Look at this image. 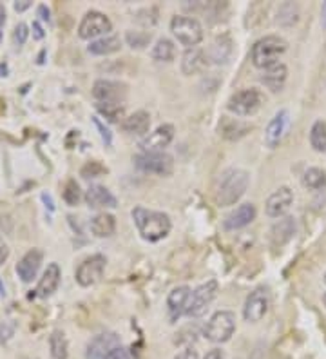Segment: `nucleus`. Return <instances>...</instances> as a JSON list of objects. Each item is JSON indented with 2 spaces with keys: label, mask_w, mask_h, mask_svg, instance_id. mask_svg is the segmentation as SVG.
Masks as SVG:
<instances>
[{
  "label": "nucleus",
  "mask_w": 326,
  "mask_h": 359,
  "mask_svg": "<svg viewBox=\"0 0 326 359\" xmlns=\"http://www.w3.org/2000/svg\"><path fill=\"white\" fill-rule=\"evenodd\" d=\"M8 75V67L4 64H0V76H6Z\"/></svg>",
  "instance_id": "3c124183"
},
{
  "label": "nucleus",
  "mask_w": 326,
  "mask_h": 359,
  "mask_svg": "<svg viewBox=\"0 0 326 359\" xmlns=\"http://www.w3.org/2000/svg\"><path fill=\"white\" fill-rule=\"evenodd\" d=\"M80 175H82L86 180L98 178V176L107 175V167H104L100 162H96V160H93V162H87L86 165L82 167V171H80Z\"/></svg>",
  "instance_id": "e433bc0d"
},
{
  "label": "nucleus",
  "mask_w": 326,
  "mask_h": 359,
  "mask_svg": "<svg viewBox=\"0 0 326 359\" xmlns=\"http://www.w3.org/2000/svg\"><path fill=\"white\" fill-rule=\"evenodd\" d=\"M322 303H325V307H326V294H325V296H322Z\"/></svg>",
  "instance_id": "864d4df0"
},
{
  "label": "nucleus",
  "mask_w": 326,
  "mask_h": 359,
  "mask_svg": "<svg viewBox=\"0 0 326 359\" xmlns=\"http://www.w3.org/2000/svg\"><path fill=\"white\" fill-rule=\"evenodd\" d=\"M288 111H279V113L274 114V118L270 120L269 128H266L265 131V144L269 145L270 149H274V147H278L279 144H281L283 136H285V133H287V128H288Z\"/></svg>",
  "instance_id": "aec40b11"
},
{
  "label": "nucleus",
  "mask_w": 326,
  "mask_h": 359,
  "mask_svg": "<svg viewBox=\"0 0 326 359\" xmlns=\"http://www.w3.org/2000/svg\"><path fill=\"white\" fill-rule=\"evenodd\" d=\"M265 102L263 93L256 88L250 89H241V91L234 93L231 98H229V111L238 116H252L257 111L261 109V105Z\"/></svg>",
  "instance_id": "423d86ee"
},
{
  "label": "nucleus",
  "mask_w": 326,
  "mask_h": 359,
  "mask_svg": "<svg viewBox=\"0 0 326 359\" xmlns=\"http://www.w3.org/2000/svg\"><path fill=\"white\" fill-rule=\"evenodd\" d=\"M231 53H232V40L231 36H217L214 40V44L210 46V51H209V60H212L214 64H225L229 58H231Z\"/></svg>",
  "instance_id": "bb28decb"
},
{
  "label": "nucleus",
  "mask_w": 326,
  "mask_h": 359,
  "mask_svg": "<svg viewBox=\"0 0 326 359\" xmlns=\"http://www.w3.org/2000/svg\"><path fill=\"white\" fill-rule=\"evenodd\" d=\"M250 184V175L243 169H225L217 176L216 187H214V202L217 207H231L243 198Z\"/></svg>",
  "instance_id": "f257e3e1"
},
{
  "label": "nucleus",
  "mask_w": 326,
  "mask_h": 359,
  "mask_svg": "<svg viewBox=\"0 0 326 359\" xmlns=\"http://www.w3.org/2000/svg\"><path fill=\"white\" fill-rule=\"evenodd\" d=\"M288 79V69L285 64H276V66L265 69V73L261 75V82L265 83L270 91H281L285 88V82Z\"/></svg>",
  "instance_id": "b1692460"
},
{
  "label": "nucleus",
  "mask_w": 326,
  "mask_h": 359,
  "mask_svg": "<svg viewBox=\"0 0 326 359\" xmlns=\"http://www.w3.org/2000/svg\"><path fill=\"white\" fill-rule=\"evenodd\" d=\"M27 8H31V0H22V2H15V11H18V13L26 11Z\"/></svg>",
  "instance_id": "de8ad7c7"
},
{
  "label": "nucleus",
  "mask_w": 326,
  "mask_h": 359,
  "mask_svg": "<svg viewBox=\"0 0 326 359\" xmlns=\"http://www.w3.org/2000/svg\"><path fill=\"white\" fill-rule=\"evenodd\" d=\"M269 292L263 287H257L256 290L248 294L247 299H245L243 307V316L248 323H257L265 318V314L269 312Z\"/></svg>",
  "instance_id": "9b49d317"
},
{
  "label": "nucleus",
  "mask_w": 326,
  "mask_h": 359,
  "mask_svg": "<svg viewBox=\"0 0 326 359\" xmlns=\"http://www.w3.org/2000/svg\"><path fill=\"white\" fill-rule=\"evenodd\" d=\"M322 24H325V26H326V2H325V4H322Z\"/></svg>",
  "instance_id": "603ef678"
},
{
  "label": "nucleus",
  "mask_w": 326,
  "mask_h": 359,
  "mask_svg": "<svg viewBox=\"0 0 326 359\" xmlns=\"http://www.w3.org/2000/svg\"><path fill=\"white\" fill-rule=\"evenodd\" d=\"M113 31V22L102 11H87L79 26V36L83 40H98Z\"/></svg>",
  "instance_id": "0eeeda50"
},
{
  "label": "nucleus",
  "mask_w": 326,
  "mask_h": 359,
  "mask_svg": "<svg viewBox=\"0 0 326 359\" xmlns=\"http://www.w3.org/2000/svg\"><path fill=\"white\" fill-rule=\"evenodd\" d=\"M310 145L318 153L326 151V122H322V120H318L310 129Z\"/></svg>",
  "instance_id": "c756f323"
},
{
  "label": "nucleus",
  "mask_w": 326,
  "mask_h": 359,
  "mask_svg": "<svg viewBox=\"0 0 326 359\" xmlns=\"http://www.w3.org/2000/svg\"><path fill=\"white\" fill-rule=\"evenodd\" d=\"M294 229H296L294 218L279 219V224H276L274 229H272V238H274L278 245H281V243H285L294 234Z\"/></svg>",
  "instance_id": "7c9ffc66"
},
{
  "label": "nucleus",
  "mask_w": 326,
  "mask_h": 359,
  "mask_svg": "<svg viewBox=\"0 0 326 359\" xmlns=\"http://www.w3.org/2000/svg\"><path fill=\"white\" fill-rule=\"evenodd\" d=\"M36 15H39L40 20H43V22H51V11H49L48 6L46 4L39 6V9H36Z\"/></svg>",
  "instance_id": "37998d69"
},
{
  "label": "nucleus",
  "mask_w": 326,
  "mask_h": 359,
  "mask_svg": "<svg viewBox=\"0 0 326 359\" xmlns=\"http://www.w3.org/2000/svg\"><path fill=\"white\" fill-rule=\"evenodd\" d=\"M62 271L58 267V263H49L48 269L43 271L42 278L39 280V285H36L35 296L39 298H49L51 294L57 292L58 285H60Z\"/></svg>",
  "instance_id": "6ab92c4d"
},
{
  "label": "nucleus",
  "mask_w": 326,
  "mask_h": 359,
  "mask_svg": "<svg viewBox=\"0 0 326 359\" xmlns=\"http://www.w3.org/2000/svg\"><path fill=\"white\" fill-rule=\"evenodd\" d=\"M27 36H29V27H27V24L20 22L15 26V31H13V42L17 48H22V46L26 44Z\"/></svg>",
  "instance_id": "4c0bfd02"
},
{
  "label": "nucleus",
  "mask_w": 326,
  "mask_h": 359,
  "mask_svg": "<svg viewBox=\"0 0 326 359\" xmlns=\"http://www.w3.org/2000/svg\"><path fill=\"white\" fill-rule=\"evenodd\" d=\"M13 332H15V323H2V325H0V337H2V334H6L4 341H8L9 337L13 336Z\"/></svg>",
  "instance_id": "79ce46f5"
},
{
  "label": "nucleus",
  "mask_w": 326,
  "mask_h": 359,
  "mask_svg": "<svg viewBox=\"0 0 326 359\" xmlns=\"http://www.w3.org/2000/svg\"><path fill=\"white\" fill-rule=\"evenodd\" d=\"M42 200H43V203H46V205L49 207V209H55V205H53V200H51V196H49V194H42Z\"/></svg>",
  "instance_id": "8fccbe9b"
},
{
  "label": "nucleus",
  "mask_w": 326,
  "mask_h": 359,
  "mask_svg": "<svg viewBox=\"0 0 326 359\" xmlns=\"http://www.w3.org/2000/svg\"><path fill=\"white\" fill-rule=\"evenodd\" d=\"M247 126H243V123L239 122V120H234V118H223V123H222V133L225 138H231V133H238V138L239 136H243L245 131H247Z\"/></svg>",
  "instance_id": "c9c22d12"
},
{
  "label": "nucleus",
  "mask_w": 326,
  "mask_h": 359,
  "mask_svg": "<svg viewBox=\"0 0 326 359\" xmlns=\"http://www.w3.org/2000/svg\"><path fill=\"white\" fill-rule=\"evenodd\" d=\"M170 31L179 44L187 46L189 49L196 48L203 40V26L200 24V20L185 17V15H176L170 20Z\"/></svg>",
  "instance_id": "20e7f679"
},
{
  "label": "nucleus",
  "mask_w": 326,
  "mask_h": 359,
  "mask_svg": "<svg viewBox=\"0 0 326 359\" xmlns=\"http://www.w3.org/2000/svg\"><path fill=\"white\" fill-rule=\"evenodd\" d=\"M209 64V57H207V53L200 48H191L187 51L183 53L182 57V71L183 75H196V73H201V71L207 67Z\"/></svg>",
  "instance_id": "4be33fe9"
},
{
  "label": "nucleus",
  "mask_w": 326,
  "mask_h": 359,
  "mask_svg": "<svg viewBox=\"0 0 326 359\" xmlns=\"http://www.w3.org/2000/svg\"><path fill=\"white\" fill-rule=\"evenodd\" d=\"M96 109L104 114L109 122H118L123 116V104L120 102H96Z\"/></svg>",
  "instance_id": "473e14b6"
},
{
  "label": "nucleus",
  "mask_w": 326,
  "mask_h": 359,
  "mask_svg": "<svg viewBox=\"0 0 326 359\" xmlns=\"http://www.w3.org/2000/svg\"><path fill=\"white\" fill-rule=\"evenodd\" d=\"M118 346H122L118 334L102 332L87 343L86 359H105V355L111 354Z\"/></svg>",
  "instance_id": "ddd939ff"
},
{
  "label": "nucleus",
  "mask_w": 326,
  "mask_h": 359,
  "mask_svg": "<svg viewBox=\"0 0 326 359\" xmlns=\"http://www.w3.org/2000/svg\"><path fill=\"white\" fill-rule=\"evenodd\" d=\"M151 57L156 62H172L176 57V48H174L172 40L169 39H160L154 44L151 51Z\"/></svg>",
  "instance_id": "c85d7f7f"
},
{
  "label": "nucleus",
  "mask_w": 326,
  "mask_h": 359,
  "mask_svg": "<svg viewBox=\"0 0 326 359\" xmlns=\"http://www.w3.org/2000/svg\"><path fill=\"white\" fill-rule=\"evenodd\" d=\"M93 123H95L96 129L100 131V136H102V140H104V144L107 145V147H111V145H113V135H111V131H109L104 123L100 122V118H93Z\"/></svg>",
  "instance_id": "58836bf2"
},
{
  "label": "nucleus",
  "mask_w": 326,
  "mask_h": 359,
  "mask_svg": "<svg viewBox=\"0 0 326 359\" xmlns=\"http://www.w3.org/2000/svg\"><path fill=\"white\" fill-rule=\"evenodd\" d=\"M135 165L140 171L158 176H169L174 171V160L170 154L163 153H140L135 156Z\"/></svg>",
  "instance_id": "6e6552de"
},
{
  "label": "nucleus",
  "mask_w": 326,
  "mask_h": 359,
  "mask_svg": "<svg viewBox=\"0 0 326 359\" xmlns=\"http://www.w3.org/2000/svg\"><path fill=\"white\" fill-rule=\"evenodd\" d=\"M236 332V314L232 311H219L205 327V337L212 343H226Z\"/></svg>",
  "instance_id": "39448f33"
},
{
  "label": "nucleus",
  "mask_w": 326,
  "mask_h": 359,
  "mask_svg": "<svg viewBox=\"0 0 326 359\" xmlns=\"http://www.w3.org/2000/svg\"><path fill=\"white\" fill-rule=\"evenodd\" d=\"M86 203L91 209H114L118 207V200L104 185H91L86 191Z\"/></svg>",
  "instance_id": "a211bd4d"
},
{
  "label": "nucleus",
  "mask_w": 326,
  "mask_h": 359,
  "mask_svg": "<svg viewBox=\"0 0 326 359\" xmlns=\"http://www.w3.org/2000/svg\"><path fill=\"white\" fill-rule=\"evenodd\" d=\"M42 259H43V255L40 249L27 250L26 255L20 258V262L17 263L18 278H20L24 283H31V281L36 278V274H39Z\"/></svg>",
  "instance_id": "f3484780"
},
{
  "label": "nucleus",
  "mask_w": 326,
  "mask_h": 359,
  "mask_svg": "<svg viewBox=\"0 0 326 359\" xmlns=\"http://www.w3.org/2000/svg\"><path fill=\"white\" fill-rule=\"evenodd\" d=\"M303 185L312 189V191L322 189L326 185V172L322 169H319V167H310L303 175Z\"/></svg>",
  "instance_id": "2f4dec72"
},
{
  "label": "nucleus",
  "mask_w": 326,
  "mask_h": 359,
  "mask_svg": "<svg viewBox=\"0 0 326 359\" xmlns=\"http://www.w3.org/2000/svg\"><path fill=\"white\" fill-rule=\"evenodd\" d=\"M8 258H9V247L4 241V238H0V269H2V265H4L6 262H8Z\"/></svg>",
  "instance_id": "a19ab883"
},
{
  "label": "nucleus",
  "mask_w": 326,
  "mask_h": 359,
  "mask_svg": "<svg viewBox=\"0 0 326 359\" xmlns=\"http://www.w3.org/2000/svg\"><path fill=\"white\" fill-rule=\"evenodd\" d=\"M91 232L96 238H109L116 232V218L109 212H100L91 219Z\"/></svg>",
  "instance_id": "a878e982"
},
{
  "label": "nucleus",
  "mask_w": 326,
  "mask_h": 359,
  "mask_svg": "<svg viewBox=\"0 0 326 359\" xmlns=\"http://www.w3.org/2000/svg\"><path fill=\"white\" fill-rule=\"evenodd\" d=\"M105 263H107V259H105L104 255H93L83 259L76 267V272H74L76 283L80 287H91V285L98 283L104 276Z\"/></svg>",
  "instance_id": "9d476101"
},
{
  "label": "nucleus",
  "mask_w": 326,
  "mask_h": 359,
  "mask_svg": "<svg viewBox=\"0 0 326 359\" xmlns=\"http://www.w3.org/2000/svg\"><path fill=\"white\" fill-rule=\"evenodd\" d=\"M256 205L254 203H241L239 207H236L234 210H231L229 215L223 219V229L225 231H238V229H243L247 225H250L256 219Z\"/></svg>",
  "instance_id": "dca6fc26"
},
{
  "label": "nucleus",
  "mask_w": 326,
  "mask_h": 359,
  "mask_svg": "<svg viewBox=\"0 0 326 359\" xmlns=\"http://www.w3.org/2000/svg\"><path fill=\"white\" fill-rule=\"evenodd\" d=\"M203 359H225V355H223V352L219 348H212V351L207 352V355Z\"/></svg>",
  "instance_id": "49530a36"
},
{
  "label": "nucleus",
  "mask_w": 326,
  "mask_h": 359,
  "mask_svg": "<svg viewBox=\"0 0 326 359\" xmlns=\"http://www.w3.org/2000/svg\"><path fill=\"white\" fill-rule=\"evenodd\" d=\"M174 359H200V355H198V352L194 348H185V351L179 352Z\"/></svg>",
  "instance_id": "c03bdc74"
},
{
  "label": "nucleus",
  "mask_w": 326,
  "mask_h": 359,
  "mask_svg": "<svg viewBox=\"0 0 326 359\" xmlns=\"http://www.w3.org/2000/svg\"><path fill=\"white\" fill-rule=\"evenodd\" d=\"M149 128H151V114L147 111H136L130 116H127L122 123V129L127 135L142 136L147 135Z\"/></svg>",
  "instance_id": "5701e85b"
},
{
  "label": "nucleus",
  "mask_w": 326,
  "mask_h": 359,
  "mask_svg": "<svg viewBox=\"0 0 326 359\" xmlns=\"http://www.w3.org/2000/svg\"><path fill=\"white\" fill-rule=\"evenodd\" d=\"M325 283H326V274H325Z\"/></svg>",
  "instance_id": "5fc2aeb1"
},
{
  "label": "nucleus",
  "mask_w": 326,
  "mask_h": 359,
  "mask_svg": "<svg viewBox=\"0 0 326 359\" xmlns=\"http://www.w3.org/2000/svg\"><path fill=\"white\" fill-rule=\"evenodd\" d=\"M294 203V193L290 187H279L276 193L269 196L265 203V212L269 218H281L288 212Z\"/></svg>",
  "instance_id": "4468645a"
},
{
  "label": "nucleus",
  "mask_w": 326,
  "mask_h": 359,
  "mask_svg": "<svg viewBox=\"0 0 326 359\" xmlns=\"http://www.w3.org/2000/svg\"><path fill=\"white\" fill-rule=\"evenodd\" d=\"M191 287L187 285H179L176 289L170 290L169 298H167V307H169L170 320L176 321L182 314H185V309L189 305V299H191Z\"/></svg>",
  "instance_id": "412c9836"
},
{
  "label": "nucleus",
  "mask_w": 326,
  "mask_h": 359,
  "mask_svg": "<svg viewBox=\"0 0 326 359\" xmlns=\"http://www.w3.org/2000/svg\"><path fill=\"white\" fill-rule=\"evenodd\" d=\"M49 348H51V355L55 359H67L69 343H67V337L62 330H53V334L49 336Z\"/></svg>",
  "instance_id": "cd10ccee"
},
{
  "label": "nucleus",
  "mask_w": 326,
  "mask_h": 359,
  "mask_svg": "<svg viewBox=\"0 0 326 359\" xmlns=\"http://www.w3.org/2000/svg\"><path fill=\"white\" fill-rule=\"evenodd\" d=\"M288 44L287 40L281 39L278 35H269L263 36L252 46V51H250V58H252V64L259 69H269V67L279 64V57L285 55Z\"/></svg>",
  "instance_id": "7ed1b4c3"
},
{
  "label": "nucleus",
  "mask_w": 326,
  "mask_h": 359,
  "mask_svg": "<svg viewBox=\"0 0 326 359\" xmlns=\"http://www.w3.org/2000/svg\"><path fill=\"white\" fill-rule=\"evenodd\" d=\"M6 24V9L4 6L0 4V39H2V27H4Z\"/></svg>",
  "instance_id": "09e8293b"
},
{
  "label": "nucleus",
  "mask_w": 326,
  "mask_h": 359,
  "mask_svg": "<svg viewBox=\"0 0 326 359\" xmlns=\"http://www.w3.org/2000/svg\"><path fill=\"white\" fill-rule=\"evenodd\" d=\"M217 290H219V285H217L216 280H210L207 283L200 285L191 294V299H189V305L185 309V314L189 318H200V316H203L207 312V309H209L210 303L217 296Z\"/></svg>",
  "instance_id": "1a4fd4ad"
},
{
  "label": "nucleus",
  "mask_w": 326,
  "mask_h": 359,
  "mask_svg": "<svg viewBox=\"0 0 326 359\" xmlns=\"http://www.w3.org/2000/svg\"><path fill=\"white\" fill-rule=\"evenodd\" d=\"M125 42L133 49H145L151 44V35L145 31H127Z\"/></svg>",
  "instance_id": "72a5a7b5"
},
{
  "label": "nucleus",
  "mask_w": 326,
  "mask_h": 359,
  "mask_svg": "<svg viewBox=\"0 0 326 359\" xmlns=\"http://www.w3.org/2000/svg\"><path fill=\"white\" fill-rule=\"evenodd\" d=\"M31 29H33V36H35L36 40H42L43 36H46V33H43L42 26H40L39 22H33V27H31Z\"/></svg>",
  "instance_id": "a18cd8bd"
},
{
  "label": "nucleus",
  "mask_w": 326,
  "mask_h": 359,
  "mask_svg": "<svg viewBox=\"0 0 326 359\" xmlns=\"http://www.w3.org/2000/svg\"><path fill=\"white\" fill-rule=\"evenodd\" d=\"M105 359H130V355H129V351H127V348H123V346H118V348H114L111 354L105 355Z\"/></svg>",
  "instance_id": "ea45409f"
},
{
  "label": "nucleus",
  "mask_w": 326,
  "mask_h": 359,
  "mask_svg": "<svg viewBox=\"0 0 326 359\" xmlns=\"http://www.w3.org/2000/svg\"><path fill=\"white\" fill-rule=\"evenodd\" d=\"M62 198H64V202L67 203V205H71V207L79 205L80 198H82V193H80L79 184H76L74 180H69V182L65 184L64 193H62Z\"/></svg>",
  "instance_id": "f704fd0d"
},
{
  "label": "nucleus",
  "mask_w": 326,
  "mask_h": 359,
  "mask_svg": "<svg viewBox=\"0 0 326 359\" xmlns=\"http://www.w3.org/2000/svg\"><path fill=\"white\" fill-rule=\"evenodd\" d=\"M125 93V86L120 82H113V80L100 79L96 80L95 86H93V98L96 102H120V104H123Z\"/></svg>",
  "instance_id": "2eb2a0df"
},
{
  "label": "nucleus",
  "mask_w": 326,
  "mask_h": 359,
  "mask_svg": "<svg viewBox=\"0 0 326 359\" xmlns=\"http://www.w3.org/2000/svg\"><path fill=\"white\" fill-rule=\"evenodd\" d=\"M133 219H135L140 236L144 238L145 241H151V243L169 236L170 229H172V222H170L169 215L161 212V210L135 207L133 209Z\"/></svg>",
  "instance_id": "f03ea898"
},
{
  "label": "nucleus",
  "mask_w": 326,
  "mask_h": 359,
  "mask_svg": "<svg viewBox=\"0 0 326 359\" xmlns=\"http://www.w3.org/2000/svg\"><path fill=\"white\" fill-rule=\"evenodd\" d=\"M122 48V40L116 35H107L104 39L93 40L91 44L87 46V51L96 57H107V55H113V53L120 51Z\"/></svg>",
  "instance_id": "393cba45"
},
{
  "label": "nucleus",
  "mask_w": 326,
  "mask_h": 359,
  "mask_svg": "<svg viewBox=\"0 0 326 359\" xmlns=\"http://www.w3.org/2000/svg\"><path fill=\"white\" fill-rule=\"evenodd\" d=\"M174 140V126L172 123H163L152 133H149L144 140L140 142L142 153H160L165 147H169L170 142Z\"/></svg>",
  "instance_id": "f8f14e48"
}]
</instances>
